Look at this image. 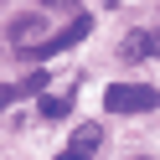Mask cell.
Returning <instances> with one entry per match:
<instances>
[{
  "label": "cell",
  "mask_w": 160,
  "mask_h": 160,
  "mask_svg": "<svg viewBox=\"0 0 160 160\" xmlns=\"http://www.w3.org/2000/svg\"><path fill=\"white\" fill-rule=\"evenodd\" d=\"M103 108L108 114H150V108H160V93L150 83H114L103 93Z\"/></svg>",
  "instance_id": "6da1fadb"
},
{
  "label": "cell",
  "mask_w": 160,
  "mask_h": 160,
  "mask_svg": "<svg viewBox=\"0 0 160 160\" xmlns=\"http://www.w3.org/2000/svg\"><path fill=\"white\" fill-rule=\"evenodd\" d=\"M88 31H93V16L78 11V16H72V26H62V31L47 36V42H31V57H57V52H67V47H78Z\"/></svg>",
  "instance_id": "7a4b0ae2"
},
{
  "label": "cell",
  "mask_w": 160,
  "mask_h": 160,
  "mask_svg": "<svg viewBox=\"0 0 160 160\" xmlns=\"http://www.w3.org/2000/svg\"><path fill=\"white\" fill-rule=\"evenodd\" d=\"M103 145V124H78V134L67 139V150L57 160H93V150Z\"/></svg>",
  "instance_id": "3957f363"
},
{
  "label": "cell",
  "mask_w": 160,
  "mask_h": 160,
  "mask_svg": "<svg viewBox=\"0 0 160 160\" xmlns=\"http://www.w3.org/2000/svg\"><path fill=\"white\" fill-rule=\"evenodd\" d=\"M42 119H67V108H72V93H42Z\"/></svg>",
  "instance_id": "277c9868"
},
{
  "label": "cell",
  "mask_w": 160,
  "mask_h": 160,
  "mask_svg": "<svg viewBox=\"0 0 160 160\" xmlns=\"http://www.w3.org/2000/svg\"><path fill=\"white\" fill-rule=\"evenodd\" d=\"M119 52H124L129 62H139V57L150 52V36H145V31H129V36H124V47H119Z\"/></svg>",
  "instance_id": "5b68a950"
},
{
  "label": "cell",
  "mask_w": 160,
  "mask_h": 160,
  "mask_svg": "<svg viewBox=\"0 0 160 160\" xmlns=\"http://www.w3.org/2000/svg\"><path fill=\"white\" fill-rule=\"evenodd\" d=\"M36 31H42V21H36V16H21V21H11V36H16L21 47H26V36H36Z\"/></svg>",
  "instance_id": "8992f818"
},
{
  "label": "cell",
  "mask_w": 160,
  "mask_h": 160,
  "mask_svg": "<svg viewBox=\"0 0 160 160\" xmlns=\"http://www.w3.org/2000/svg\"><path fill=\"white\" fill-rule=\"evenodd\" d=\"M16 98H21V88H16V83H0V108H5V103H16Z\"/></svg>",
  "instance_id": "52a82bcc"
},
{
  "label": "cell",
  "mask_w": 160,
  "mask_h": 160,
  "mask_svg": "<svg viewBox=\"0 0 160 160\" xmlns=\"http://www.w3.org/2000/svg\"><path fill=\"white\" fill-rule=\"evenodd\" d=\"M52 11H78V0H47Z\"/></svg>",
  "instance_id": "ba28073f"
},
{
  "label": "cell",
  "mask_w": 160,
  "mask_h": 160,
  "mask_svg": "<svg viewBox=\"0 0 160 160\" xmlns=\"http://www.w3.org/2000/svg\"><path fill=\"white\" fill-rule=\"evenodd\" d=\"M150 52H155V57H160V31H155V36H150Z\"/></svg>",
  "instance_id": "9c48e42d"
}]
</instances>
